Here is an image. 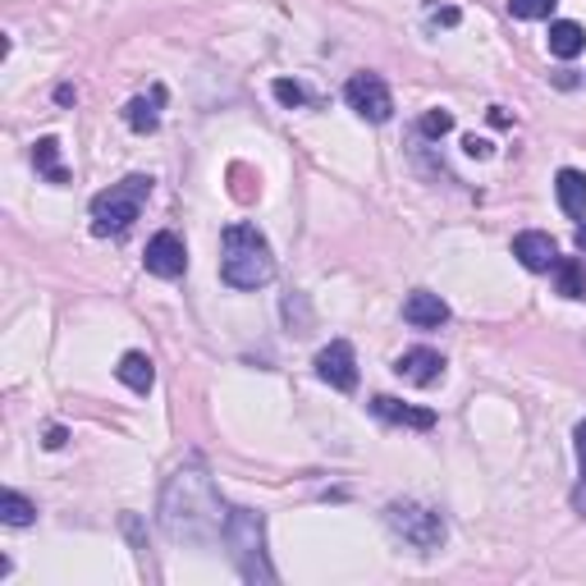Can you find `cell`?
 Masks as SVG:
<instances>
[{
    "mask_svg": "<svg viewBox=\"0 0 586 586\" xmlns=\"http://www.w3.org/2000/svg\"><path fill=\"white\" fill-rule=\"evenodd\" d=\"M225 523L229 509L215 482L207 476L202 463H188L165 482L161 490V532L175 540V546H215L225 540Z\"/></svg>",
    "mask_w": 586,
    "mask_h": 586,
    "instance_id": "6da1fadb",
    "label": "cell"
},
{
    "mask_svg": "<svg viewBox=\"0 0 586 586\" xmlns=\"http://www.w3.org/2000/svg\"><path fill=\"white\" fill-rule=\"evenodd\" d=\"M221 275L234 289H262L275 279V252L257 225H229L221 238Z\"/></svg>",
    "mask_w": 586,
    "mask_h": 586,
    "instance_id": "7a4b0ae2",
    "label": "cell"
},
{
    "mask_svg": "<svg viewBox=\"0 0 586 586\" xmlns=\"http://www.w3.org/2000/svg\"><path fill=\"white\" fill-rule=\"evenodd\" d=\"M225 546L244 582H275V569L266 559V518L257 509H229Z\"/></svg>",
    "mask_w": 586,
    "mask_h": 586,
    "instance_id": "3957f363",
    "label": "cell"
},
{
    "mask_svg": "<svg viewBox=\"0 0 586 586\" xmlns=\"http://www.w3.org/2000/svg\"><path fill=\"white\" fill-rule=\"evenodd\" d=\"M151 198V179L147 175H128L111 184L105 192L92 198V234L97 238H124L142 215V202Z\"/></svg>",
    "mask_w": 586,
    "mask_h": 586,
    "instance_id": "277c9868",
    "label": "cell"
},
{
    "mask_svg": "<svg viewBox=\"0 0 586 586\" xmlns=\"http://www.w3.org/2000/svg\"><path fill=\"white\" fill-rule=\"evenodd\" d=\"M385 527L395 532L403 546L417 550V554H436L445 546V536H449L445 513L417 504V499H395V504L385 509Z\"/></svg>",
    "mask_w": 586,
    "mask_h": 586,
    "instance_id": "5b68a950",
    "label": "cell"
},
{
    "mask_svg": "<svg viewBox=\"0 0 586 586\" xmlns=\"http://www.w3.org/2000/svg\"><path fill=\"white\" fill-rule=\"evenodd\" d=\"M344 101H349V111H358L372 124H385L389 115H395V97H389L381 74H353L349 83H344Z\"/></svg>",
    "mask_w": 586,
    "mask_h": 586,
    "instance_id": "8992f818",
    "label": "cell"
},
{
    "mask_svg": "<svg viewBox=\"0 0 586 586\" xmlns=\"http://www.w3.org/2000/svg\"><path fill=\"white\" fill-rule=\"evenodd\" d=\"M316 376L339 389V395H353L358 389V353H353V344L349 339H331L325 349L316 353Z\"/></svg>",
    "mask_w": 586,
    "mask_h": 586,
    "instance_id": "52a82bcc",
    "label": "cell"
},
{
    "mask_svg": "<svg viewBox=\"0 0 586 586\" xmlns=\"http://www.w3.org/2000/svg\"><path fill=\"white\" fill-rule=\"evenodd\" d=\"M142 266H147L151 275H161V279H179V275H184V266H188L184 238H179L175 229H161V234L147 244V252H142Z\"/></svg>",
    "mask_w": 586,
    "mask_h": 586,
    "instance_id": "ba28073f",
    "label": "cell"
},
{
    "mask_svg": "<svg viewBox=\"0 0 586 586\" xmlns=\"http://www.w3.org/2000/svg\"><path fill=\"white\" fill-rule=\"evenodd\" d=\"M395 376L408 381V385H436L445 376V358L436 349H408L395 362Z\"/></svg>",
    "mask_w": 586,
    "mask_h": 586,
    "instance_id": "9c48e42d",
    "label": "cell"
},
{
    "mask_svg": "<svg viewBox=\"0 0 586 586\" xmlns=\"http://www.w3.org/2000/svg\"><path fill=\"white\" fill-rule=\"evenodd\" d=\"M513 257L523 262L527 271H554V262H559V248H554V238L550 234H540V229H527V234H518L513 238Z\"/></svg>",
    "mask_w": 586,
    "mask_h": 586,
    "instance_id": "30bf717a",
    "label": "cell"
},
{
    "mask_svg": "<svg viewBox=\"0 0 586 586\" xmlns=\"http://www.w3.org/2000/svg\"><path fill=\"white\" fill-rule=\"evenodd\" d=\"M403 321L417 325V331H440V325L449 321V302L440 294H431V289H417V294H408V302H403Z\"/></svg>",
    "mask_w": 586,
    "mask_h": 586,
    "instance_id": "8fae6325",
    "label": "cell"
},
{
    "mask_svg": "<svg viewBox=\"0 0 586 586\" xmlns=\"http://www.w3.org/2000/svg\"><path fill=\"white\" fill-rule=\"evenodd\" d=\"M372 412H376L381 422L412 426V431H431V426H436V412H431V408H408V403L389 399V395H376V399H372Z\"/></svg>",
    "mask_w": 586,
    "mask_h": 586,
    "instance_id": "7c38bea8",
    "label": "cell"
},
{
    "mask_svg": "<svg viewBox=\"0 0 586 586\" xmlns=\"http://www.w3.org/2000/svg\"><path fill=\"white\" fill-rule=\"evenodd\" d=\"M161 105H165V88H151L147 97H134V101L124 105V124L134 128V134H157Z\"/></svg>",
    "mask_w": 586,
    "mask_h": 586,
    "instance_id": "4fadbf2b",
    "label": "cell"
},
{
    "mask_svg": "<svg viewBox=\"0 0 586 586\" xmlns=\"http://www.w3.org/2000/svg\"><path fill=\"white\" fill-rule=\"evenodd\" d=\"M554 198H559V207L573 215V221H582L586 215V175L582 170H559L554 175Z\"/></svg>",
    "mask_w": 586,
    "mask_h": 586,
    "instance_id": "5bb4252c",
    "label": "cell"
},
{
    "mask_svg": "<svg viewBox=\"0 0 586 586\" xmlns=\"http://www.w3.org/2000/svg\"><path fill=\"white\" fill-rule=\"evenodd\" d=\"M115 376L128 385V389H134V395H147V389L151 385H157V366H151V358L147 353H124L120 358V366H115Z\"/></svg>",
    "mask_w": 586,
    "mask_h": 586,
    "instance_id": "9a60e30c",
    "label": "cell"
},
{
    "mask_svg": "<svg viewBox=\"0 0 586 586\" xmlns=\"http://www.w3.org/2000/svg\"><path fill=\"white\" fill-rule=\"evenodd\" d=\"M550 55H559V60H573V55H582L586 51V28L582 24H573V18H559V24H550Z\"/></svg>",
    "mask_w": 586,
    "mask_h": 586,
    "instance_id": "2e32d148",
    "label": "cell"
},
{
    "mask_svg": "<svg viewBox=\"0 0 586 586\" xmlns=\"http://www.w3.org/2000/svg\"><path fill=\"white\" fill-rule=\"evenodd\" d=\"M554 285H559V294L563 298H586V271H582V262L577 257H559L554 262Z\"/></svg>",
    "mask_w": 586,
    "mask_h": 586,
    "instance_id": "e0dca14e",
    "label": "cell"
},
{
    "mask_svg": "<svg viewBox=\"0 0 586 586\" xmlns=\"http://www.w3.org/2000/svg\"><path fill=\"white\" fill-rule=\"evenodd\" d=\"M33 518H37L33 499H24L18 490H0V523L5 527H33Z\"/></svg>",
    "mask_w": 586,
    "mask_h": 586,
    "instance_id": "ac0fdd59",
    "label": "cell"
},
{
    "mask_svg": "<svg viewBox=\"0 0 586 586\" xmlns=\"http://www.w3.org/2000/svg\"><path fill=\"white\" fill-rule=\"evenodd\" d=\"M33 161H37V170L47 175L51 184H70V170L60 165V142L55 138H41L37 147H33Z\"/></svg>",
    "mask_w": 586,
    "mask_h": 586,
    "instance_id": "d6986e66",
    "label": "cell"
},
{
    "mask_svg": "<svg viewBox=\"0 0 586 586\" xmlns=\"http://www.w3.org/2000/svg\"><path fill=\"white\" fill-rule=\"evenodd\" d=\"M559 0H509V14L513 18H550Z\"/></svg>",
    "mask_w": 586,
    "mask_h": 586,
    "instance_id": "ffe728a7",
    "label": "cell"
},
{
    "mask_svg": "<svg viewBox=\"0 0 586 586\" xmlns=\"http://www.w3.org/2000/svg\"><path fill=\"white\" fill-rule=\"evenodd\" d=\"M271 92H275V101H279V105H289V111H294V105H308V88H302V83L275 78V83H271Z\"/></svg>",
    "mask_w": 586,
    "mask_h": 586,
    "instance_id": "44dd1931",
    "label": "cell"
},
{
    "mask_svg": "<svg viewBox=\"0 0 586 586\" xmlns=\"http://www.w3.org/2000/svg\"><path fill=\"white\" fill-rule=\"evenodd\" d=\"M449 128H453V115H449V111H431V115L422 120V134H426V138H440V134H449Z\"/></svg>",
    "mask_w": 586,
    "mask_h": 586,
    "instance_id": "7402d4cb",
    "label": "cell"
},
{
    "mask_svg": "<svg viewBox=\"0 0 586 586\" xmlns=\"http://www.w3.org/2000/svg\"><path fill=\"white\" fill-rule=\"evenodd\" d=\"M573 509L586 518V463H582V476H577V486H573Z\"/></svg>",
    "mask_w": 586,
    "mask_h": 586,
    "instance_id": "603a6c76",
    "label": "cell"
},
{
    "mask_svg": "<svg viewBox=\"0 0 586 586\" xmlns=\"http://www.w3.org/2000/svg\"><path fill=\"white\" fill-rule=\"evenodd\" d=\"M463 147H467V157H490V142L486 138H467Z\"/></svg>",
    "mask_w": 586,
    "mask_h": 586,
    "instance_id": "cb8c5ba5",
    "label": "cell"
},
{
    "mask_svg": "<svg viewBox=\"0 0 586 586\" xmlns=\"http://www.w3.org/2000/svg\"><path fill=\"white\" fill-rule=\"evenodd\" d=\"M573 445H577V463H586V422H577V431H573Z\"/></svg>",
    "mask_w": 586,
    "mask_h": 586,
    "instance_id": "d4e9b609",
    "label": "cell"
},
{
    "mask_svg": "<svg viewBox=\"0 0 586 586\" xmlns=\"http://www.w3.org/2000/svg\"><path fill=\"white\" fill-rule=\"evenodd\" d=\"M64 440H70V436H64V426H51V431H47V449H60Z\"/></svg>",
    "mask_w": 586,
    "mask_h": 586,
    "instance_id": "484cf974",
    "label": "cell"
},
{
    "mask_svg": "<svg viewBox=\"0 0 586 586\" xmlns=\"http://www.w3.org/2000/svg\"><path fill=\"white\" fill-rule=\"evenodd\" d=\"M577 252H586V221L577 225Z\"/></svg>",
    "mask_w": 586,
    "mask_h": 586,
    "instance_id": "4316f807",
    "label": "cell"
}]
</instances>
